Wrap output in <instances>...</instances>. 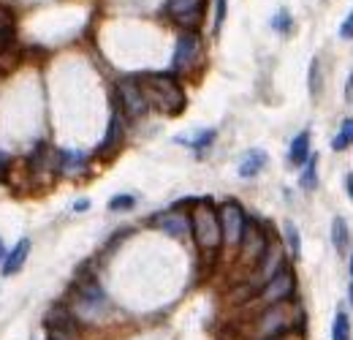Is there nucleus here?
I'll list each match as a JSON object with an SVG mask.
<instances>
[{
    "label": "nucleus",
    "instance_id": "f257e3e1",
    "mask_svg": "<svg viewBox=\"0 0 353 340\" xmlns=\"http://www.w3.org/2000/svg\"><path fill=\"white\" fill-rule=\"evenodd\" d=\"M191 231H193V242L196 251L202 256V262L210 267L220 253L223 245V223H220V212L210 199H199L193 202L191 209Z\"/></svg>",
    "mask_w": 353,
    "mask_h": 340
},
{
    "label": "nucleus",
    "instance_id": "72a5a7b5",
    "mask_svg": "<svg viewBox=\"0 0 353 340\" xmlns=\"http://www.w3.org/2000/svg\"><path fill=\"white\" fill-rule=\"evenodd\" d=\"M348 297H351V305H353V283H351V288H348Z\"/></svg>",
    "mask_w": 353,
    "mask_h": 340
},
{
    "label": "nucleus",
    "instance_id": "f8f14e48",
    "mask_svg": "<svg viewBox=\"0 0 353 340\" xmlns=\"http://www.w3.org/2000/svg\"><path fill=\"white\" fill-rule=\"evenodd\" d=\"M155 223H158V229H163L166 234L182 237V234H188V229H191V215H182L180 209H169V212L158 215Z\"/></svg>",
    "mask_w": 353,
    "mask_h": 340
},
{
    "label": "nucleus",
    "instance_id": "4468645a",
    "mask_svg": "<svg viewBox=\"0 0 353 340\" xmlns=\"http://www.w3.org/2000/svg\"><path fill=\"white\" fill-rule=\"evenodd\" d=\"M264 166H267V152L264 150H247L242 155L236 172H239V177L250 180V177H258V172H264Z\"/></svg>",
    "mask_w": 353,
    "mask_h": 340
},
{
    "label": "nucleus",
    "instance_id": "6e6552de",
    "mask_svg": "<svg viewBox=\"0 0 353 340\" xmlns=\"http://www.w3.org/2000/svg\"><path fill=\"white\" fill-rule=\"evenodd\" d=\"M44 327L52 340H79V319L69 308H52L44 319Z\"/></svg>",
    "mask_w": 353,
    "mask_h": 340
},
{
    "label": "nucleus",
    "instance_id": "412c9836",
    "mask_svg": "<svg viewBox=\"0 0 353 340\" xmlns=\"http://www.w3.org/2000/svg\"><path fill=\"white\" fill-rule=\"evenodd\" d=\"M332 340H351V321L348 316L340 310L334 316V327H332Z\"/></svg>",
    "mask_w": 353,
    "mask_h": 340
},
{
    "label": "nucleus",
    "instance_id": "423d86ee",
    "mask_svg": "<svg viewBox=\"0 0 353 340\" xmlns=\"http://www.w3.org/2000/svg\"><path fill=\"white\" fill-rule=\"evenodd\" d=\"M220 223H223V242L228 245V248H236L239 251V242H242V234H245V229H247V215H245V209L239 207L236 202H223L220 204Z\"/></svg>",
    "mask_w": 353,
    "mask_h": 340
},
{
    "label": "nucleus",
    "instance_id": "5701e85b",
    "mask_svg": "<svg viewBox=\"0 0 353 340\" xmlns=\"http://www.w3.org/2000/svg\"><path fill=\"white\" fill-rule=\"evenodd\" d=\"M272 27H275L278 33H288V30L293 27V19H291V14H288L285 8H280V11L272 16Z\"/></svg>",
    "mask_w": 353,
    "mask_h": 340
},
{
    "label": "nucleus",
    "instance_id": "393cba45",
    "mask_svg": "<svg viewBox=\"0 0 353 340\" xmlns=\"http://www.w3.org/2000/svg\"><path fill=\"white\" fill-rule=\"evenodd\" d=\"M285 237H288V248L293 256H299V231L293 223H285Z\"/></svg>",
    "mask_w": 353,
    "mask_h": 340
},
{
    "label": "nucleus",
    "instance_id": "2f4dec72",
    "mask_svg": "<svg viewBox=\"0 0 353 340\" xmlns=\"http://www.w3.org/2000/svg\"><path fill=\"white\" fill-rule=\"evenodd\" d=\"M345 188H348V196L353 199V172L348 174V177H345Z\"/></svg>",
    "mask_w": 353,
    "mask_h": 340
},
{
    "label": "nucleus",
    "instance_id": "c756f323",
    "mask_svg": "<svg viewBox=\"0 0 353 340\" xmlns=\"http://www.w3.org/2000/svg\"><path fill=\"white\" fill-rule=\"evenodd\" d=\"M8 166H11V158H8V155H5L3 150H0V180L5 177V172H8Z\"/></svg>",
    "mask_w": 353,
    "mask_h": 340
},
{
    "label": "nucleus",
    "instance_id": "4be33fe9",
    "mask_svg": "<svg viewBox=\"0 0 353 340\" xmlns=\"http://www.w3.org/2000/svg\"><path fill=\"white\" fill-rule=\"evenodd\" d=\"M134 204H136V199L131 194H117V196H112L109 209L112 212H123V209H134Z\"/></svg>",
    "mask_w": 353,
    "mask_h": 340
},
{
    "label": "nucleus",
    "instance_id": "473e14b6",
    "mask_svg": "<svg viewBox=\"0 0 353 340\" xmlns=\"http://www.w3.org/2000/svg\"><path fill=\"white\" fill-rule=\"evenodd\" d=\"M87 207H90V202H87V199H79V202H76V207H73V209H76V212H82V209H87Z\"/></svg>",
    "mask_w": 353,
    "mask_h": 340
},
{
    "label": "nucleus",
    "instance_id": "0eeeda50",
    "mask_svg": "<svg viewBox=\"0 0 353 340\" xmlns=\"http://www.w3.org/2000/svg\"><path fill=\"white\" fill-rule=\"evenodd\" d=\"M117 95L123 101V109L128 117L139 120L149 112V101L144 95V84H141V76H128V79H120L117 84Z\"/></svg>",
    "mask_w": 353,
    "mask_h": 340
},
{
    "label": "nucleus",
    "instance_id": "c9c22d12",
    "mask_svg": "<svg viewBox=\"0 0 353 340\" xmlns=\"http://www.w3.org/2000/svg\"><path fill=\"white\" fill-rule=\"evenodd\" d=\"M351 275H353V253H351Z\"/></svg>",
    "mask_w": 353,
    "mask_h": 340
},
{
    "label": "nucleus",
    "instance_id": "dca6fc26",
    "mask_svg": "<svg viewBox=\"0 0 353 340\" xmlns=\"http://www.w3.org/2000/svg\"><path fill=\"white\" fill-rule=\"evenodd\" d=\"M310 155H313V152H310V131H302V134L293 136V141H291L288 161H291L293 166H304V161H307Z\"/></svg>",
    "mask_w": 353,
    "mask_h": 340
},
{
    "label": "nucleus",
    "instance_id": "1a4fd4ad",
    "mask_svg": "<svg viewBox=\"0 0 353 340\" xmlns=\"http://www.w3.org/2000/svg\"><path fill=\"white\" fill-rule=\"evenodd\" d=\"M293 288H296L293 272L288 270V267H282L278 275H272V277L264 283V288H261V294H258L256 299H261V305L267 308V305H275V302L291 299V297H293Z\"/></svg>",
    "mask_w": 353,
    "mask_h": 340
},
{
    "label": "nucleus",
    "instance_id": "20e7f679",
    "mask_svg": "<svg viewBox=\"0 0 353 340\" xmlns=\"http://www.w3.org/2000/svg\"><path fill=\"white\" fill-rule=\"evenodd\" d=\"M202 60V38L196 30H188L177 38L174 55H171V73L174 76H188Z\"/></svg>",
    "mask_w": 353,
    "mask_h": 340
},
{
    "label": "nucleus",
    "instance_id": "f704fd0d",
    "mask_svg": "<svg viewBox=\"0 0 353 340\" xmlns=\"http://www.w3.org/2000/svg\"><path fill=\"white\" fill-rule=\"evenodd\" d=\"M0 259H3V240H0Z\"/></svg>",
    "mask_w": 353,
    "mask_h": 340
},
{
    "label": "nucleus",
    "instance_id": "39448f33",
    "mask_svg": "<svg viewBox=\"0 0 353 340\" xmlns=\"http://www.w3.org/2000/svg\"><path fill=\"white\" fill-rule=\"evenodd\" d=\"M269 237L264 231V226H258L256 220H247V229L242 234V242H239V262L247 264V267H258L269 251Z\"/></svg>",
    "mask_w": 353,
    "mask_h": 340
},
{
    "label": "nucleus",
    "instance_id": "6ab92c4d",
    "mask_svg": "<svg viewBox=\"0 0 353 340\" xmlns=\"http://www.w3.org/2000/svg\"><path fill=\"white\" fill-rule=\"evenodd\" d=\"M353 144V120H343V126H340V131L337 136L332 139V150H337V152H343V150H348Z\"/></svg>",
    "mask_w": 353,
    "mask_h": 340
},
{
    "label": "nucleus",
    "instance_id": "9d476101",
    "mask_svg": "<svg viewBox=\"0 0 353 340\" xmlns=\"http://www.w3.org/2000/svg\"><path fill=\"white\" fill-rule=\"evenodd\" d=\"M76 313L84 319H98L101 313H106V297L95 280H87L76 288Z\"/></svg>",
    "mask_w": 353,
    "mask_h": 340
},
{
    "label": "nucleus",
    "instance_id": "f3484780",
    "mask_svg": "<svg viewBox=\"0 0 353 340\" xmlns=\"http://www.w3.org/2000/svg\"><path fill=\"white\" fill-rule=\"evenodd\" d=\"M55 163H58V172H63V174H73V172H79V169H82V166L87 163V158H84L82 152H73V150H63V152H58Z\"/></svg>",
    "mask_w": 353,
    "mask_h": 340
},
{
    "label": "nucleus",
    "instance_id": "9b49d317",
    "mask_svg": "<svg viewBox=\"0 0 353 340\" xmlns=\"http://www.w3.org/2000/svg\"><path fill=\"white\" fill-rule=\"evenodd\" d=\"M166 11L177 25L199 27V22L207 11V0H166Z\"/></svg>",
    "mask_w": 353,
    "mask_h": 340
},
{
    "label": "nucleus",
    "instance_id": "cd10ccee",
    "mask_svg": "<svg viewBox=\"0 0 353 340\" xmlns=\"http://www.w3.org/2000/svg\"><path fill=\"white\" fill-rule=\"evenodd\" d=\"M340 38H345V41L353 38V11L345 16V22H343V27H340Z\"/></svg>",
    "mask_w": 353,
    "mask_h": 340
},
{
    "label": "nucleus",
    "instance_id": "7ed1b4c3",
    "mask_svg": "<svg viewBox=\"0 0 353 340\" xmlns=\"http://www.w3.org/2000/svg\"><path fill=\"white\" fill-rule=\"evenodd\" d=\"M296 321H299V308L288 305V299L285 302H275V305H267L258 313V319L253 324V335L258 340L288 335V332H293Z\"/></svg>",
    "mask_w": 353,
    "mask_h": 340
},
{
    "label": "nucleus",
    "instance_id": "f03ea898",
    "mask_svg": "<svg viewBox=\"0 0 353 340\" xmlns=\"http://www.w3.org/2000/svg\"><path fill=\"white\" fill-rule=\"evenodd\" d=\"M141 84H144V95L149 101V109H158V112L174 117L188 104L185 90L174 73H149V76H141Z\"/></svg>",
    "mask_w": 353,
    "mask_h": 340
},
{
    "label": "nucleus",
    "instance_id": "bb28decb",
    "mask_svg": "<svg viewBox=\"0 0 353 340\" xmlns=\"http://www.w3.org/2000/svg\"><path fill=\"white\" fill-rule=\"evenodd\" d=\"M212 139H215V131H202V134L196 136L193 141H188V144H193L196 150H202V147H207V144H212Z\"/></svg>",
    "mask_w": 353,
    "mask_h": 340
},
{
    "label": "nucleus",
    "instance_id": "2eb2a0df",
    "mask_svg": "<svg viewBox=\"0 0 353 340\" xmlns=\"http://www.w3.org/2000/svg\"><path fill=\"white\" fill-rule=\"evenodd\" d=\"M27 253H30V240H19V242H16V248H14V251L5 256V262H3V275H5V277L16 275V272L25 267Z\"/></svg>",
    "mask_w": 353,
    "mask_h": 340
},
{
    "label": "nucleus",
    "instance_id": "b1692460",
    "mask_svg": "<svg viewBox=\"0 0 353 340\" xmlns=\"http://www.w3.org/2000/svg\"><path fill=\"white\" fill-rule=\"evenodd\" d=\"M310 93H313V98H318V93H321V66H318V60L310 63Z\"/></svg>",
    "mask_w": 353,
    "mask_h": 340
},
{
    "label": "nucleus",
    "instance_id": "c85d7f7f",
    "mask_svg": "<svg viewBox=\"0 0 353 340\" xmlns=\"http://www.w3.org/2000/svg\"><path fill=\"white\" fill-rule=\"evenodd\" d=\"M11 41H14V30H11V25L0 27V49H5Z\"/></svg>",
    "mask_w": 353,
    "mask_h": 340
},
{
    "label": "nucleus",
    "instance_id": "7c9ffc66",
    "mask_svg": "<svg viewBox=\"0 0 353 340\" xmlns=\"http://www.w3.org/2000/svg\"><path fill=\"white\" fill-rule=\"evenodd\" d=\"M345 98L353 101V71H351V76H348V82H345Z\"/></svg>",
    "mask_w": 353,
    "mask_h": 340
},
{
    "label": "nucleus",
    "instance_id": "a878e982",
    "mask_svg": "<svg viewBox=\"0 0 353 340\" xmlns=\"http://www.w3.org/2000/svg\"><path fill=\"white\" fill-rule=\"evenodd\" d=\"M223 19H226V0H215V33L223 27Z\"/></svg>",
    "mask_w": 353,
    "mask_h": 340
},
{
    "label": "nucleus",
    "instance_id": "ddd939ff",
    "mask_svg": "<svg viewBox=\"0 0 353 340\" xmlns=\"http://www.w3.org/2000/svg\"><path fill=\"white\" fill-rule=\"evenodd\" d=\"M123 139H125V134H123V126H120V117L114 115L112 117V123H109V131H106V139H104V144L95 150V155L98 158H109V155H114L120 147H123Z\"/></svg>",
    "mask_w": 353,
    "mask_h": 340
},
{
    "label": "nucleus",
    "instance_id": "a211bd4d",
    "mask_svg": "<svg viewBox=\"0 0 353 340\" xmlns=\"http://www.w3.org/2000/svg\"><path fill=\"white\" fill-rule=\"evenodd\" d=\"M299 185L304 191H315L318 185V155H310L302 166V174H299Z\"/></svg>",
    "mask_w": 353,
    "mask_h": 340
},
{
    "label": "nucleus",
    "instance_id": "aec40b11",
    "mask_svg": "<svg viewBox=\"0 0 353 340\" xmlns=\"http://www.w3.org/2000/svg\"><path fill=\"white\" fill-rule=\"evenodd\" d=\"M332 242H334L337 251H345V245H348V226H345L343 218L332 220Z\"/></svg>",
    "mask_w": 353,
    "mask_h": 340
}]
</instances>
